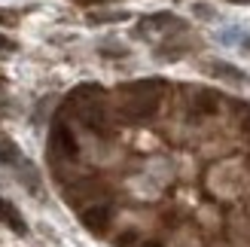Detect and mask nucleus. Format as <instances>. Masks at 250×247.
<instances>
[{
  "label": "nucleus",
  "instance_id": "nucleus-2",
  "mask_svg": "<svg viewBox=\"0 0 250 247\" xmlns=\"http://www.w3.org/2000/svg\"><path fill=\"white\" fill-rule=\"evenodd\" d=\"M52 146L58 153H64V156H77V141H73L67 125H55L52 128Z\"/></svg>",
  "mask_w": 250,
  "mask_h": 247
},
{
  "label": "nucleus",
  "instance_id": "nucleus-7",
  "mask_svg": "<svg viewBox=\"0 0 250 247\" xmlns=\"http://www.w3.org/2000/svg\"><path fill=\"white\" fill-rule=\"evenodd\" d=\"M0 49H12V43L6 40V37H3V34H0Z\"/></svg>",
  "mask_w": 250,
  "mask_h": 247
},
{
  "label": "nucleus",
  "instance_id": "nucleus-9",
  "mask_svg": "<svg viewBox=\"0 0 250 247\" xmlns=\"http://www.w3.org/2000/svg\"><path fill=\"white\" fill-rule=\"evenodd\" d=\"M0 207H3V202H0Z\"/></svg>",
  "mask_w": 250,
  "mask_h": 247
},
{
  "label": "nucleus",
  "instance_id": "nucleus-3",
  "mask_svg": "<svg viewBox=\"0 0 250 247\" xmlns=\"http://www.w3.org/2000/svg\"><path fill=\"white\" fill-rule=\"evenodd\" d=\"M198 110H202V113H217V104H220V98L214 95V92H198Z\"/></svg>",
  "mask_w": 250,
  "mask_h": 247
},
{
  "label": "nucleus",
  "instance_id": "nucleus-1",
  "mask_svg": "<svg viewBox=\"0 0 250 247\" xmlns=\"http://www.w3.org/2000/svg\"><path fill=\"white\" fill-rule=\"evenodd\" d=\"M80 223L89 229V232H95V235H101V232H107L110 229V207H85V211L80 214Z\"/></svg>",
  "mask_w": 250,
  "mask_h": 247
},
{
  "label": "nucleus",
  "instance_id": "nucleus-4",
  "mask_svg": "<svg viewBox=\"0 0 250 247\" xmlns=\"http://www.w3.org/2000/svg\"><path fill=\"white\" fill-rule=\"evenodd\" d=\"M210 73H220V77H226V80L244 82V73H241V70H235V67H229V64H223V61H217V64H210Z\"/></svg>",
  "mask_w": 250,
  "mask_h": 247
},
{
  "label": "nucleus",
  "instance_id": "nucleus-6",
  "mask_svg": "<svg viewBox=\"0 0 250 247\" xmlns=\"http://www.w3.org/2000/svg\"><path fill=\"white\" fill-rule=\"evenodd\" d=\"M6 223L16 229V232H24V229H28V226H24V220L16 214V207H6Z\"/></svg>",
  "mask_w": 250,
  "mask_h": 247
},
{
  "label": "nucleus",
  "instance_id": "nucleus-8",
  "mask_svg": "<svg viewBox=\"0 0 250 247\" xmlns=\"http://www.w3.org/2000/svg\"><path fill=\"white\" fill-rule=\"evenodd\" d=\"M141 247H162V244H159V241H144Z\"/></svg>",
  "mask_w": 250,
  "mask_h": 247
},
{
  "label": "nucleus",
  "instance_id": "nucleus-5",
  "mask_svg": "<svg viewBox=\"0 0 250 247\" xmlns=\"http://www.w3.org/2000/svg\"><path fill=\"white\" fill-rule=\"evenodd\" d=\"M19 159H21V153H19L16 144H6V141L0 144V162H3V165H16Z\"/></svg>",
  "mask_w": 250,
  "mask_h": 247
}]
</instances>
